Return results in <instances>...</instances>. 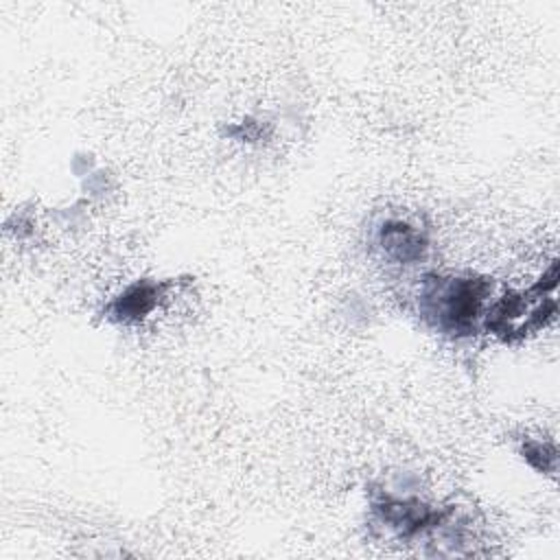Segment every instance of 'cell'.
I'll use <instances>...</instances> for the list:
<instances>
[{
    "label": "cell",
    "instance_id": "cell-3",
    "mask_svg": "<svg viewBox=\"0 0 560 560\" xmlns=\"http://www.w3.org/2000/svg\"><path fill=\"white\" fill-rule=\"evenodd\" d=\"M164 289L166 284L158 282H136L112 302L109 313L118 322H140L158 306L160 298H164Z\"/></svg>",
    "mask_w": 560,
    "mask_h": 560
},
{
    "label": "cell",
    "instance_id": "cell-1",
    "mask_svg": "<svg viewBox=\"0 0 560 560\" xmlns=\"http://www.w3.org/2000/svg\"><path fill=\"white\" fill-rule=\"evenodd\" d=\"M490 284L477 278H424L420 293L422 315L440 330L451 335H470L483 319V304Z\"/></svg>",
    "mask_w": 560,
    "mask_h": 560
},
{
    "label": "cell",
    "instance_id": "cell-4",
    "mask_svg": "<svg viewBox=\"0 0 560 560\" xmlns=\"http://www.w3.org/2000/svg\"><path fill=\"white\" fill-rule=\"evenodd\" d=\"M523 453H525V459L542 472L556 468V448L553 446H547L540 442H527Z\"/></svg>",
    "mask_w": 560,
    "mask_h": 560
},
{
    "label": "cell",
    "instance_id": "cell-2",
    "mask_svg": "<svg viewBox=\"0 0 560 560\" xmlns=\"http://www.w3.org/2000/svg\"><path fill=\"white\" fill-rule=\"evenodd\" d=\"M378 247L394 262L411 265L424 256L427 238L418 228L405 221H387L378 230Z\"/></svg>",
    "mask_w": 560,
    "mask_h": 560
}]
</instances>
